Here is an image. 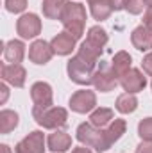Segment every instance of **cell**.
I'll return each mask as SVG.
<instances>
[{
  "label": "cell",
  "instance_id": "cell-1",
  "mask_svg": "<svg viewBox=\"0 0 152 153\" xmlns=\"http://www.w3.org/2000/svg\"><path fill=\"white\" fill-rule=\"evenodd\" d=\"M108 32L100 27V25H95V27H90L88 34H86V39L81 43L79 46V52L77 55L82 57L84 61L91 62V64H97L100 55H102V50L104 46L108 45Z\"/></svg>",
  "mask_w": 152,
  "mask_h": 153
},
{
  "label": "cell",
  "instance_id": "cell-2",
  "mask_svg": "<svg viewBox=\"0 0 152 153\" xmlns=\"http://www.w3.org/2000/svg\"><path fill=\"white\" fill-rule=\"evenodd\" d=\"M59 22L63 23L66 32H70L75 39H81L82 34H84V25H86V9H84V5L81 2L68 0Z\"/></svg>",
  "mask_w": 152,
  "mask_h": 153
},
{
  "label": "cell",
  "instance_id": "cell-3",
  "mask_svg": "<svg viewBox=\"0 0 152 153\" xmlns=\"http://www.w3.org/2000/svg\"><path fill=\"white\" fill-rule=\"evenodd\" d=\"M77 141L88 148H93L97 153L108 152L111 148V143L106 135V128H97L93 126L90 121L88 123H81L77 126Z\"/></svg>",
  "mask_w": 152,
  "mask_h": 153
},
{
  "label": "cell",
  "instance_id": "cell-4",
  "mask_svg": "<svg viewBox=\"0 0 152 153\" xmlns=\"http://www.w3.org/2000/svg\"><path fill=\"white\" fill-rule=\"evenodd\" d=\"M32 117L36 119L39 126L48 130H61L68 123V112L63 107H47V109H36L32 107Z\"/></svg>",
  "mask_w": 152,
  "mask_h": 153
},
{
  "label": "cell",
  "instance_id": "cell-5",
  "mask_svg": "<svg viewBox=\"0 0 152 153\" xmlns=\"http://www.w3.org/2000/svg\"><path fill=\"white\" fill-rule=\"evenodd\" d=\"M97 71V64H91L88 61H84L82 57H72L66 64V73L70 76L72 82H75L79 85H90L93 84V76Z\"/></svg>",
  "mask_w": 152,
  "mask_h": 153
},
{
  "label": "cell",
  "instance_id": "cell-6",
  "mask_svg": "<svg viewBox=\"0 0 152 153\" xmlns=\"http://www.w3.org/2000/svg\"><path fill=\"white\" fill-rule=\"evenodd\" d=\"M70 109L77 112V114H88V112H93L97 109V96L93 91H88V89H81L75 91L70 98Z\"/></svg>",
  "mask_w": 152,
  "mask_h": 153
},
{
  "label": "cell",
  "instance_id": "cell-7",
  "mask_svg": "<svg viewBox=\"0 0 152 153\" xmlns=\"http://www.w3.org/2000/svg\"><path fill=\"white\" fill-rule=\"evenodd\" d=\"M16 32L20 34L22 39H34L41 34V20L38 14L27 13L22 14L16 22Z\"/></svg>",
  "mask_w": 152,
  "mask_h": 153
},
{
  "label": "cell",
  "instance_id": "cell-8",
  "mask_svg": "<svg viewBox=\"0 0 152 153\" xmlns=\"http://www.w3.org/2000/svg\"><path fill=\"white\" fill-rule=\"evenodd\" d=\"M31 98H32V103H34L36 109L52 107L54 93H52L50 84H47V82H34L32 87H31Z\"/></svg>",
  "mask_w": 152,
  "mask_h": 153
},
{
  "label": "cell",
  "instance_id": "cell-9",
  "mask_svg": "<svg viewBox=\"0 0 152 153\" xmlns=\"http://www.w3.org/2000/svg\"><path fill=\"white\" fill-rule=\"evenodd\" d=\"M14 153H45V135L43 132L34 130L25 135L14 148Z\"/></svg>",
  "mask_w": 152,
  "mask_h": 153
},
{
  "label": "cell",
  "instance_id": "cell-10",
  "mask_svg": "<svg viewBox=\"0 0 152 153\" xmlns=\"http://www.w3.org/2000/svg\"><path fill=\"white\" fill-rule=\"evenodd\" d=\"M52 57H54V48L45 39H36L29 46V59L34 64H39V66L41 64H47V62H50Z\"/></svg>",
  "mask_w": 152,
  "mask_h": 153
},
{
  "label": "cell",
  "instance_id": "cell-11",
  "mask_svg": "<svg viewBox=\"0 0 152 153\" xmlns=\"http://www.w3.org/2000/svg\"><path fill=\"white\" fill-rule=\"evenodd\" d=\"M118 82H120V85H122V89L125 93H132V94L143 91L145 85H147V78L143 76V73L140 70H136V68H131Z\"/></svg>",
  "mask_w": 152,
  "mask_h": 153
},
{
  "label": "cell",
  "instance_id": "cell-12",
  "mask_svg": "<svg viewBox=\"0 0 152 153\" xmlns=\"http://www.w3.org/2000/svg\"><path fill=\"white\" fill-rule=\"evenodd\" d=\"M118 84V78L114 76L111 66H100L97 71H95V76H93V85L97 91L100 93H109L113 91Z\"/></svg>",
  "mask_w": 152,
  "mask_h": 153
},
{
  "label": "cell",
  "instance_id": "cell-13",
  "mask_svg": "<svg viewBox=\"0 0 152 153\" xmlns=\"http://www.w3.org/2000/svg\"><path fill=\"white\" fill-rule=\"evenodd\" d=\"M0 75L2 80L14 85V87H23L25 85V78H27V71L22 64H7L4 62L2 64V70H0Z\"/></svg>",
  "mask_w": 152,
  "mask_h": 153
},
{
  "label": "cell",
  "instance_id": "cell-14",
  "mask_svg": "<svg viewBox=\"0 0 152 153\" xmlns=\"http://www.w3.org/2000/svg\"><path fill=\"white\" fill-rule=\"evenodd\" d=\"M75 43H77V39L70 32H66V30L59 32L50 41V45L54 48V53H57V55H70L75 50Z\"/></svg>",
  "mask_w": 152,
  "mask_h": 153
},
{
  "label": "cell",
  "instance_id": "cell-15",
  "mask_svg": "<svg viewBox=\"0 0 152 153\" xmlns=\"http://www.w3.org/2000/svg\"><path fill=\"white\" fill-rule=\"evenodd\" d=\"M47 148L52 153H65L72 148V137L63 130H54L47 139Z\"/></svg>",
  "mask_w": 152,
  "mask_h": 153
},
{
  "label": "cell",
  "instance_id": "cell-16",
  "mask_svg": "<svg viewBox=\"0 0 152 153\" xmlns=\"http://www.w3.org/2000/svg\"><path fill=\"white\" fill-rule=\"evenodd\" d=\"M131 43L136 50L140 52H149L152 48V29L150 27H145V25H140L132 30L131 34Z\"/></svg>",
  "mask_w": 152,
  "mask_h": 153
},
{
  "label": "cell",
  "instance_id": "cell-17",
  "mask_svg": "<svg viewBox=\"0 0 152 153\" xmlns=\"http://www.w3.org/2000/svg\"><path fill=\"white\" fill-rule=\"evenodd\" d=\"M25 57V45L20 39H11L4 46V59L7 64H20Z\"/></svg>",
  "mask_w": 152,
  "mask_h": 153
},
{
  "label": "cell",
  "instance_id": "cell-18",
  "mask_svg": "<svg viewBox=\"0 0 152 153\" xmlns=\"http://www.w3.org/2000/svg\"><path fill=\"white\" fill-rule=\"evenodd\" d=\"M90 5V13L97 22H104L108 20L114 11L113 0H88Z\"/></svg>",
  "mask_w": 152,
  "mask_h": 153
},
{
  "label": "cell",
  "instance_id": "cell-19",
  "mask_svg": "<svg viewBox=\"0 0 152 153\" xmlns=\"http://www.w3.org/2000/svg\"><path fill=\"white\" fill-rule=\"evenodd\" d=\"M131 64H132V57H131L125 50L116 52L114 57H113V61H111V70H113L114 76L120 80L122 76L131 70Z\"/></svg>",
  "mask_w": 152,
  "mask_h": 153
},
{
  "label": "cell",
  "instance_id": "cell-20",
  "mask_svg": "<svg viewBox=\"0 0 152 153\" xmlns=\"http://www.w3.org/2000/svg\"><path fill=\"white\" fill-rule=\"evenodd\" d=\"M66 4H68V0H43L41 9L48 20H61V14H63Z\"/></svg>",
  "mask_w": 152,
  "mask_h": 153
},
{
  "label": "cell",
  "instance_id": "cell-21",
  "mask_svg": "<svg viewBox=\"0 0 152 153\" xmlns=\"http://www.w3.org/2000/svg\"><path fill=\"white\" fill-rule=\"evenodd\" d=\"M113 119H114V112L111 109H108V107H99V109H95V111L90 114V123H91L93 126H97V128L108 126Z\"/></svg>",
  "mask_w": 152,
  "mask_h": 153
},
{
  "label": "cell",
  "instance_id": "cell-22",
  "mask_svg": "<svg viewBox=\"0 0 152 153\" xmlns=\"http://www.w3.org/2000/svg\"><path fill=\"white\" fill-rule=\"evenodd\" d=\"M114 107H116V111L120 114H131V112H134L138 109V98L132 93H123V94H120L116 98Z\"/></svg>",
  "mask_w": 152,
  "mask_h": 153
},
{
  "label": "cell",
  "instance_id": "cell-23",
  "mask_svg": "<svg viewBox=\"0 0 152 153\" xmlns=\"http://www.w3.org/2000/svg\"><path fill=\"white\" fill-rule=\"evenodd\" d=\"M18 114L14 111H9V109H4L0 112V134H9L13 132L16 126H18Z\"/></svg>",
  "mask_w": 152,
  "mask_h": 153
},
{
  "label": "cell",
  "instance_id": "cell-24",
  "mask_svg": "<svg viewBox=\"0 0 152 153\" xmlns=\"http://www.w3.org/2000/svg\"><path fill=\"white\" fill-rule=\"evenodd\" d=\"M125 130H127V123H125V119H113V121L106 126V135H108L111 146H113L114 143L125 134Z\"/></svg>",
  "mask_w": 152,
  "mask_h": 153
},
{
  "label": "cell",
  "instance_id": "cell-25",
  "mask_svg": "<svg viewBox=\"0 0 152 153\" xmlns=\"http://www.w3.org/2000/svg\"><path fill=\"white\" fill-rule=\"evenodd\" d=\"M138 135L141 141H152V117H145L138 125Z\"/></svg>",
  "mask_w": 152,
  "mask_h": 153
},
{
  "label": "cell",
  "instance_id": "cell-26",
  "mask_svg": "<svg viewBox=\"0 0 152 153\" xmlns=\"http://www.w3.org/2000/svg\"><path fill=\"white\" fill-rule=\"evenodd\" d=\"M145 7L143 0H125L123 2V11H127L129 14H141Z\"/></svg>",
  "mask_w": 152,
  "mask_h": 153
},
{
  "label": "cell",
  "instance_id": "cell-27",
  "mask_svg": "<svg viewBox=\"0 0 152 153\" xmlns=\"http://www.w3.org/2000/svg\"><path fill=\"white\" fill-rule=\"evenodd\" d=\"M25 7H27V0H5V9L9 13L18 14V13H23Z\"/></svg>",
  "mask_w": 152,
  "mask_h": 153
},
{
  "label": "cell",
  "instance_id": "cell-28",
  "mask_svg": "<svg viewBox=\"0 0 152 153\" xmlns=\"http://www.w3.org/2000/svg\"><path fill=\"white\" fill-rule=\"evenodd\" d=\"M141 68H143V71H145L149 76H152V52L143 57V61H141Z\"/></svg>",
  "mask_w": 152,
  "mask_h": 153
},
{
  "label": "cell",
  "instance_id": "cell-29",
  "mask_svg": "<svg viewBox=\"0 0 152 153\" xmlns=\"http://www.w3.org/2000/svg\"><path fill=\"white\" fill-rule=\"evenodd\" d=\"M136 153H152V141H141L136 148Z\"/></svg>",
  "mask_w": 152,
  "mask_h": 153
},
{
  "label": "cell",
  "instance_id": "cell-30",
  "mask_svg": "<svg viewBox=\"0 0 152 153\" xmlns=\"http://www.w3.org/2000/svg\"><path fill=\"white\" fill-rule=\"evenodd\" d=\"M0 105H4L5 102H7V98H9V87H7V82H2L0 84Z\"/></svg>",
  "mask_w": 152,
  "mask_h": 153
},
{
  "label": "cell",
  "instance_id": "cell-31",
  "mask_svg": "<svg viewBox=\"0 0 152 153\" xmlns=\"http://www.w3.org/2000/svg\"><path fill=\"white\" fill-rule=\"evenodd\" d=\"M141 25L152 29V7H147V9H145V13H143V23H141Z\"/></svg>",
  "mask_w": 152,
  "mask_h": 153
},
{
  "label": "cell",
  "instance_id": "cell-32",
  "mask_svg": "<svg viewBox=\"0 0 152 153\" xmlns=\"http://www.w3.org/2000/svg\"><path fill=\"white\" fill-rule=\"evenodd\" d=\"M72 153H93V152H91L88 146H86V148H84V146H79V148H74Z\"/></svg>",
  "mask_w": 152,
  "mask_h": 153
},
{
  "label": "cell",
  "instance_id": "cell-33",
  "mask_svg": "<svg viewBox=\"0 0 152 153\" xmlns=\"http://www.w3.org/2000/svg\"><path fill=\"white\" fill-rule=\"evenodd\" d=\"M0 153H13L7 144H0Z\"/></svg>",
  "mask_w": 152,
  "mask_h": 153
},
{
  "label": "cell",
  "instance_id": "cell-34",
  "mask_svg": "<svg viewBox=\"0 0 152 153\" xmlns=\"http://www.w3.org/2000/svg\"><path fill=\"white\" fill-rule=\"evenodd\" d=\"M143 2H145V5H147V7H152V0H143Z\"/></svg>",
  "mask_w": 152,
  "mask_h": 153
},
{
  "label": "cell",
  "instance_id": "cell-35",
  "mask_svg": "<svg viewBox=\"0 0 152 153\" xmlns=\"http://www.w3.org/2000/svg\"><path fill=\"white\" fill-rule=\"evenodd\" d=\"M150 87H152V82H150Z\"/></svg>",
  "mask_w": 152,
  "mask_h": 153
}]
</instances>
